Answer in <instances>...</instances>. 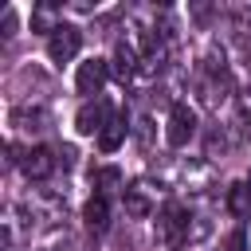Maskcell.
<instances>
[{
  "mask_svg": "<svg viewBox=\"0 0 251 251\" xmlns=\"http://www.w3.org/2000/svg\"><path fill=\"white\" fill-rule=\"evenodd\" d=\"M188 224L192 220L184 216L180 204H165L161 216H157V239L165 247H180V243H188Z\"/></svg>",
  "mask_w": 251,
  "mask_h": 251,
  "instance_id": "obj_1",
  "label": "cell"
},
{
  "mask_svg": "<svg viewBox=\"0 0 251 251\" xmlns=\"http://www.w3.org/2000/svg\"><path fill=\"white\" fill-rule=\"evenodd\" d=\"M31 27H35V31H47V35H51V31H55L59 24H55L51 8H35V12H31Z\"/></svg>",
  "mask_w": 251,
  "mask_h": 251,
  "instance_id": "obj_13",
  "label": "cell"
},
{
  "mask_svg": "<svg viewBox=\"0 0 251 251\" xmlns=\"http://www.w3.org/2000/svg\"><path fill=\"white\" fill-rule=\"evenodd\" d=\"M192 137H196V110H192V106H184V102H176V106L169 110L165 141H169L173 149H184V145H188Z\"/></svg>",
  "mask_w": 251,
  "mask_h": 251,
  "instance_id": "obj_2",
  "label": "cell"
},
{
  "mask_svg": "<svg viewBox=\"0 0 251 251\" xmlns=\"http://www.w3.org/2000/svg\"><path fill=\"white\" fill-rule=\"evenodd\" d=\"M106 75H110V63H106V59H86V63H78V75H75V86H78V94H86V98L102 94V86H106Z\"/></svg>",
  "mask_w": 251,
  "mask_h": 251,
  "instance_id": "obj_4",
  "label": "cell"
},
{
  "mask_svg": "<svg viewBox=\"0 0 251 251\" xmlns=\"http://www.w3.org/2000/svg\"><path fill=\"white\" fill-rule=\"evenodd\" d=\"M235 102H239V126L243 133H251V94H239Z\"/></svg>",
  "mask_w": 251,
  "mask_h": 251,
  "instance_id": "obj_14",
  "label": "cell"
},
{
  "mask_svg": "<svg viewBox=\"0 0 251 251\" xmlns=\"http://www.w3.org/2000/svg\"><path fill=\"white\" fill-rule=\"evenodd\" d=\"M204 235H208V220L196 216V220L188 224V243H196V239H204Z\"/></svg>",
  "mask_w": 251,
  "mask_h": 251,
  "instance_id": "obj_16",
  "label": "cell"
},
{
  "mask_svg": "<svg viewBox=\"0 0 251 251\" xmlns=\"http://www.w3.org/2000/svg\"><path fill=\"white\" fill-rule=\"evenodd\" d=\"M118 180H122V173H118V169H102V173H98V184H102V188H114Z\"/></svg>",
  "mask_w": 251,
  "mask_h": 251,
  "instance_id": "obj_17",
  "label": "cell"
},
{
  "mask_svg": "<svg viewBox=\"0 0 251 251\" xmlns=\"http://www.w3.org/2000/svg\"><path fill=\"white\" fill-rule=\"evenodd\" d=\"M224 251H247V231H243V227H235V231L227 235V243H224Z\"/></svg>",
  "mask_w": 251,
  "mask_h": 251,
  "instance_id": "obj_15",
  "label": "cell"
},
{
  "mask_svg": "<svg viewBox=\"0 0 251 251\" xmlns=\"http://www.w3.org/2000/svg\"><path fill=\"white\" fill-rule=\"evenodd\" d=\"M43 122H47L43 106H16L12 110V126H20V129H43Z\"/></svg>",
  "mask_w": 251,
  "mask_h": 251,
  "instance_id": "obj_11",
  "label": "cell"
},
{
  "mask_svg": "<svg viewBox=\"0 0 251 251\" xmlns=\"http://www.w3.org/2000/svg\"><path fill=\"white\" fill-rule=\"evenodd\" d=\"M106 122H110V110H106V102H86L78 114H75V129L82 133V137H94V133H102L106 129Z\"/></svg>",
  "mask_w": 251,
  "mask_h": 251,
  "instance_id": "obj_7",
  "label": "cell"
},
{
  "mask_svg": "<svg viewBox=\"0 0 251 251\" xmlns=\"http://www.w3.org/2000/svg\"><path fill=\"white\" fill-rule=\"evenodd\" d=\"M78 47H82V31L75 27V24H59L55 31H51V39H47V55H51V63H71L75 55H78Z\"/></svg>",
  "mask_w": 251,
  "mask_h": 251,
  "instance_id": "obj_3",
  "label": "cell"
},
{
  "mask_svg": "<svg viewBox=\"0 0 251 251\" xmlns=\"http://www.w3.org/2000/svg\"><path fill=\"white\" fill-rule=\"evenodd\" d=\"M20 169H24L27 180H47L51 169H55V153H51L47 145H31V149L20 157Z\"/></svg>",
  "mask_w": 251,
  "mask_h": 251,
  "instance_id": "obj_6",
  "label": "cell"
},
{
  "mask_svg": "<svg viewBox=\"0 0 251 251\" xmlns=\"http://www.w3.org/2000/svg\"><path fill=\"white\" fill-rule=\"evenodd\" d=\"M82 224H86L90 231H106V227H110V204H106L102 192L86 200V208H82Z\"/></svg>",
  "mask_w": 251,
  "mask_h": 251,
  "instance_id": "obj_8",
  "label": "cell"
},
{
  "mask_svg": "<svg viewBox=\"0 0 251 251\" xmlns=\"http://www.w3.org/2000/svg\"><path fill=\"white\" fill-rule=\"evenodd\" d=\"M247 184H251V176H247Z\"/></svg>",
  "mask_w": 251,
  "mask_h": 251,
  "instance_id": "obj_18",
  "label": "cell"
},
{
  "mask_svg": "<svg viewBox=\"0 0 251 251\" xmlns=\"http://www.w3.org/2000/svg\"><path fill=\"white\" fill-rule=\"evenodd\" d=\"M122 137H126V118H110L106 129L98 133V149H102V153H114V149L122 145Z\"/></svg>",
  "mask_w": 251,
  "mask_h": 251,
  "instance_id": "obj_12",
  "label": "cell"
},
{
  "mask_svg": "<svg viewBox=\"0 0 251 251\" xmlns=\"http://www.w3.org/2000/svg\"><path fill=\"white\" fill-rule=\"evenodd\" d=\"M161 192V184L153 188V180H137V184H129L126 188V216H133V220H145V216H153V196Z\"/></svg>",
  "mask_w": 251,
  "mask_h": 251,
  "instance_id": "obj_5",
  "label": "cell"
},
{
  "mask_svg": "<svg viewBox=\"0 0 251 251\" xmlns=\"http://www.w3.org/2000/svg\"><path fill=\"white\" fill-rule=\"evenodd\" d=\"M110 67H114V75H118V78L126 82L129 75H137V67H141V59H137V51H133V47H129V43L122 39V43L114 47V63H110Z\"/></svg>",
  "mask_w": 251,
  "mask_h": 251,
  "instance_id": "obj_9",
  "label": "cell"
},
{
  "mask_svg": "<svg viewBox=\"0 0 251 251\" xmlns=\"http://www.w3.org/2000/svg\"><path fill=\"white\" fill-rule=\"evenodd\" d=\"M227 212H231L235 220H247V216H251V184H247V180H235V184L227 188Z\"/></svg>",
  "mask_w": 251,
  "mask_h": 251,
  "instance_id": "obj_10",
  "label": "cell"
}]
</instances>
